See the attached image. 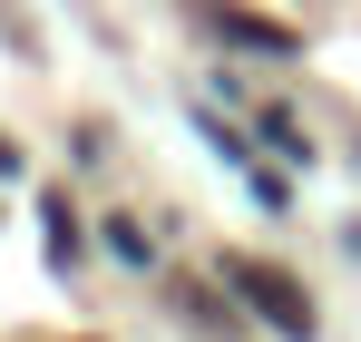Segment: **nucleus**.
Wrapping results in <instances>:
<instances>
[{
	"instance_id": "obj_1",
	"label": "nucleus",
	"mask_w": 361,
	"mask_h": 342,
	"mask_svg": "<svg viewBox=\"0 0 361 342\" xmlns=\"http://www.w3.org/2000/svg\"><path fill=\"white\" fill-rule=\"evenodd\" d=\"M235 293H244V303H254L283 342H312V293H302L283 264H235Z\"/></svg>"
},
{
	"instance_id": "obj_2",
	"label": "nucleus",
	"mask_w": 361,
	"mask_h": 342,
	"mask_svg": "<svg viewBox=\"0 0 361 342\" xmlns=\"http://www.w3.org/2000/svg\"><path fill=\"white\" fill-rule=\"evenodd\" d=\"M225 40H244V49H293V30H274V20H244V10H225Z\"/></svg>"
},
{
	"instance_id": "obj_3",
	"label": "nucleus",
	"mask_w": 361,
	"mask_h": 342,
	"mask_svg": "<svg viewBox=\"0 0 361 342\" xmlns=\"http://www.w3.org/2000/svg\"><path fill=\"white\" fill-rule=\"evenodd\" d=\"M10 167H20V157H10V147H0V176H10Z\"/></svg>"
}]
</instances>
